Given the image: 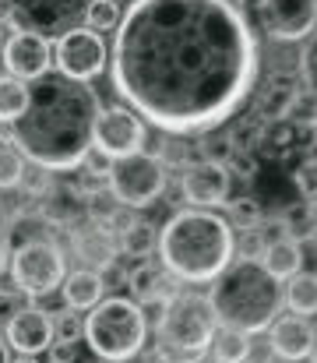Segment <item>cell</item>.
Listing matches in <instances>:
<instances>
[{"instance_id": "ba28073f", "label": "cell", "mask_w": 317, "mask_h": 363, "mask_svg": "<svg viewBox=\"0 0 317 363\" xmlns=\"http://www.w3.org/2000/svg\"><path fill=\"white\" fill-rule=\"evenodd\" d=\"M166 184H169V166L155 152H148V148L120 155V159H109L106 187H109V194L123 208H148V205H155L166 194Z\"/></svg>"}, {"instance_id": "52a82bcc", "label": "cell", "mask_w": 317, "mask_h": 363, "mask_svg": "<svg viewBox=\"0 0 317 363\" xmlns=\"http://www.w3.org/2000/svg\"><path fill=\"white\" fill-rule=\"evenodd\" d=\"M7 275L14 282V293H21L28 300L53 296V293H60V286L67 279V254L50 237L25 240L11 250Z\"/></svg>"}, {"instance_id": "d590c367", "label": "cell", "mask_w": 317, "mask_h": 363, "mask_svg": "<svg viewBox=\"0 0 317 363\" xmlns=\"http://www.w3.org/2000/svg\"><path fill=\"white\" fill-rule=\"evenodd\" d=\"M7 35H11V28H7V25H0V50H4V43H7Z\"/></svg>"}, {"instance_id": "836d02e7", "label": "cell", "mask_w": 317, "mask_h": 363, "mask_svg": "<svg viewBox=\"0 0 317 363\" xmlns=\"http://www.w3.org/2000/svg\"><path fill=\"white\" fill-rule=\"evenodd\" d=\"M148 363H194V360H173V357H159L155 353V360H148Z\"/></svg>"}, {"instance_id": "60d3db41", "label": "cell", "mask_w": 317, "mask_h": 363, "mask_svg": "<svg viewBox=\"0 0 317 363\" xmlns=\"http://www.w3.org/2000/svg\"><path fill=\"white\" fill-rule=\"evenodd\" d=\"M96 363H109V360H96Z\"/></svg>"}, {"instance_id": "8992f818", "label": "cell", "mask_w": 317, "mask_h": 363, "mask_svg": "<svg viewBox=\"0 0 317 363\" xmlns=\"http://www.w3.org/2000/svg\"><path fill=\"white\" fill-rule=\"evenodd\" d=\"M148 342V314L134 296H103L85 311V346L109 363H130Z\"/></svg>"}, {"instance_id": "83f0119b", "label": "cell", "mask_w": 317, "mask_h": 363, "mask_svg": "<svg viewBox=\"0 0 317 363\" xmlns=\"http://www.w3.org/2000/svg\"><path fill=\"white\" fill-rule=\"evenodd\" d=\"M268 243V233H265V223L261 226H247V230H236V257H250L257 261L261 250Z\"/></svg>"}, {"instance_id": "7bdbcfd3", "label": "cell", "mask_w": 317, "mask_h": 363, "mask_svg": "<svg viewBox=\"0 0 317 363\" xmlns=\"http://www.w3.org/2000/svg\"><path fill=\"white\" fill-rule=\"evenodd\" d=\"M215 363H218V360H215Z\"/></svg>"}, {"instance_id": "7402d4cb", "label": "cell", "mask_w": 317, "mask_h": 363, "mask_svg": "<svg viewBox=\"0 0 317 363\" xmlns=\"http://www.w3.org/2000/svg\"><path fill=\"white\" fill-rule=\"evenodd\" d=\"M250 339H254V335H247V332H240V328L218 325L208 353L218 363H247V357H250Z\"/></svg>"}, {"instance_id": "d6986e66", "label": "cell", "mask_w": 317, "mask_h": 363, "mask_svg": "<svg viewBox=\"0 0 317 363\" xmlns=\"http://www.w3.org/2000/svg\"><path fill=\"white\" fill-rule=\"evenodd\" d=\"M60 293H64V307L85 314L106 296V279L99 272H92V268H74V272H67Z\"/></svg>"}, {"instance_id": "44dd1931", "label": "cell", "mask_w": 317, "mask_h": 363, "mask_svg": "<svg viewBox=\"0 0 317 363\" xmlns=\"http://www.w3.org/2000/svg\"><path fill=\"white\" fill-rule=\"evenodd\" d=\"M282 300H286V311L300 318H317V272H296L293 279H286Z\"/></svg>"}, {"instance_id": "1f68e13d", "label": "cell", "mask_w": 317, "mask_h": 363, "mask_svg": "<svg viewBox=\"0 0 317 363\" xmlns=\"http://www.w3.org/2000/svg\"><path fill=\"white\" fill-rule=\"evenodd\" d=\"M7 261H11V250H7V240L0 237V279H4V272H7Z\"/></svg>"}, {"instance_id": "74e56055", "label": "cell", "mask_w": 317, "mask_h": 363, "mask_svg": "<svg viewBox=\"0 0 317 363\" xmlns=\"http://www.w3.org/2000/svg\"><path fill=\"white\" fill-rule=\"evenodd\" d=\"M314 233H317V212H314Z\"/></svg>"}, {"instance_id": "cb8c5ba5", "label": "cell", "mask_w": 317, "mask_h": 363, "mask_svg": "<svg viewBox=\"0 0 317 363\" xmlns=\"http://www.w3.org/2000/svg\"><path fill=\"white\" fill-rule=\"evenodd\" d=\"M28 177V159L21 155V148L7 138H0V191H11V187H21Z\"/></svg>"}, {"instance_id": "8fae6325", "label": "cell", "mask_w": 317, "mask_h": 363, "mask_svg": "<svg viewBox=\"0 0 317 363\" xmlns=\"http://www.w3.org/2000/svg\"><path fill=\"white\" fill-rule=\"evenodd\" d=\"M257 28L268 43L296 46L317 28V0H254Z\"/></svg>"}, {"instance_id": "4dcf8cb0", "label": "cell", "mask_w": 317, "mask_h": 363, "mask_svg": "<svg viewBox=\"0 0 317 363\" xmlns=\"http://www.w3.org/2000/svg\"><path fill=\"white\" fill-rule=\"evenodd\" d=\"M0 25L14 28V4L11 0H0Z\"/></svg>"}, {"instance_id": "30bf717a", "label": "cell", "mask_w": 317, "mask_h": 363, "mask_svg": "<svg viewBox=\"0 0 317 363\" xmlns=\"http://www.w3.org/2000/svg\"><path fill=\"white\" fill-rule=\"evenodd\" d=\"M141 148H148V121L138 110H130L127 103L103 106L96 117V127H92V152L103 159H120V155H130Z\"/></svg>"}, {"instance_id": "f35d334b", "label": "cell", "mask_w": 317, "mask_h": 363, "mask_svg": "<svg viewBox=\"0 0 317 363\" xmlns=\"http://www.w3.org/2000/svg\"><path fill=\"white\" fill-rule=\"evenodd\" d=\"M116 4H130V0H116Z\"/></svg>"}, {"instance_id": "9a60e30c", "label": "cell", "mask_w": 317, "mask_h": 363, "mask_svg": "<svg viewBox=\"0 0 317 363\" xmlns=\"http://www.w3.org/2000/svg\"><path fill=\"white\" fill-rule=\"evenodd\" d=\"M4 339L11 346V353H25V357H43L53 339H57V321L50 311L28 303L18 307L7 321H4Z\"/></svg>"}, {"instance_id": "f546056e", "label": "cell", "mask_w": 317, "mask_h": 363, "mask_svg": "<svg viewBox=\"0 0 317 363\" xmlns=\"http://www.w3.org/2000/svg\"><path fill=\"white\" fill-rule=\"evenodd\" d=\"M50 363H74L78 360V342H64V339H53V346L46 350Z\"/></svg>"}, {"instance_id": "603a6c76", "label": "cell", "mask_w": 317, "mask_h": 363, "mask_svg": "<svg viewBox=\"0 0 317 363\" xmlns=\"http://www.w3.org/2000/svg\"><path fill=\"white\" fill-rule=\"evenodd\" d=\"M28 106V82L14 78V74H0V123H11L18 121Z\"/></svg>"}, {"instance_id": "4316f807", "label": "cell", "mask_w": 317, "mask_h": 363, "mask_svg": "<svg viewBox=\"0 0 317 363\" xmlns=\"http://www.w3.org/2000/svg\"><path fill=\"white\" fill-rule=\"evenodd\" d=\"M296 74H300V85L317 96V28L304 39V50H300V60H296Z\"/></svg>"}, {"instance_id": "7c38bea8", "label": "cell", "mask_w": 317, "mask_h": 363, "mask_svg": "<svg viewBox=\"0 0 317 363\" xmlns=\"http://www.w3.org/2000/svg\"><path fill=\"white\" fill-rule=\"evenodd\" d=\"M180 173V194L191 208H226L233 198V169L215 159H191Z\"/></svg>"}, {"instance_id": "d6a6232c", "label": "cell", "mask_w": 317, "mask_h": 363, "mask_svg": "<svg viewBox=\"0 0 317 363\" xmlns=\"http://www.w3.org/2000/svg\"><path fill=\"white\" fill-rule=\"evenodd\" d=\"M0 363H11V346H7L4 335H0Z\"/></svg>"}, {"instance_id": "e0dca14e", "label": "cell", "mask_w": 317, "mask_h": 363, "mask_svg": "<svg viewBox=\"0 0 317 363\" xmlns=\"http://www.w3.org/2000/svg\"><path fill=\"white\" fill-rule=\"evenodd\" d=\"M265 335H268L272 353H275L279 360L304 363V360H311L317 328L311 325V318H300V314H293V311H289V314H279Z\"/></svg>"}, {"instance_id": "e575fe53", "label": "cell", "mask_w": 317, "mask_h": 363, "mask_svg": "<svg viewBox=\"0 0 317 363\" xmlns=\"http://www.w3.org/2000/svg\"><path fill=\"white\" fill-rule=\"evenodd\" d=\"M11 363H43V360H39V357H25V353H18Z\"/></svg>"}, {"instance_id": "6da1fadb", "label": "cell", "mask_w": 317, "mask_h": 363, "mask_svg": "<svg viewBox=\"0 0 317 363\" xmlns=\"http://www.w3.org/2000/svg\"><path fill=\"white\" fill-rule=\"evenodd\" d=\"M257 74V35L236 0H130L109 46L113 92L169 134L233 121Z\"/></svg>"}, {"instance_id": "7a4b0ae2", "label": "cell", "mask_w": 317, "mask_h": 363, "mask_svg": "<svg viewBox=\"0 0 317 363\" xmlns=\"http://www.w3.org/2000/svg\"><path fill=\"white\" fill-rule=\"evenodd\" d=\"M103 103L89 82L50 71L28 82V106L11 123V141L46 173H74L92 155V127Z\"/></svg>"}, {"instance_id": "8d00e7d4", "label": "cell", "mask_w": 317, "mask_h": 363, "mask_svg": "<svg viewBox=\"0 0 317 363\" xmlns=\"http://www.w3.org/2000/svg\"><path fill=\"white\" fill-rule=\"evenodd\" d=\"M311 363H317V339H314V350H311Z\"/></svg>"}, {"instance_id": "d4e9b609", "label": "cell", "mask_w": 317, "mask_h": 363, "mask_svg": "<svg viewBox=\"0 0 317 363\" xmlns=\"http://www.w3.org/2000/svg\"><path fill=\"white\" fill-rule=\"evenodd\" d=\"M226 219L233 223V230L261 226L265 223V208H261L257 198H229L226 201Z\"/></svg>"}, {"instance_id": "3957f363", "label": "cell", "mask_w": 317, "mask_h": 363, "mask_svg": "<svg viewBox=\"0 0 317 363\" xmlns=\"http://www.w3.org/2000/svg\"><path fill=\"white\" fill-rule=\"evenodd\" d=\"M236 257V230L218 208H180L159 230V261L184 286H211Z\"/></svg>"}, {"instance_id": "484cf974", "label": "cell", "mask_w": 317, "mask_h": 363, "mask_svg": "<svg viewBox=\"0 0 317 363\" xmlns=\"http://www.w3.org/2000/svg\"><path fill=\"white\" fill-rule=\"evenodd\" d=\"M120 18H123V4H116V0H92L89 11H85V25L103 32V35L106 32H116Z\"/></svg>"}, {"instance_id": "ffe728a7", "label": "cell", "mask_w": 317, "mask_h": 363, "mask_svg": "<svg viewBox=\"0 0 317 363\" xmlns=\"http://www.w3.org/2000/svg\"><path fill=\"white\" fill-rule=\"evenodd\" d=\"M116 250H120L123 257H134V261L155 257V254H159V226H152L148 219L127 223V226L116 233Z\"/></svg>"}, {"instance_id": "277c9868", "label": "cell", "mask_w": 317, "mask_h": 363, "mask_svg": "<svg viewBox=\"0 0 317 363\" xmlns=\"http://www.w3.org/2000/svg\"><path fill=\"white\" fill-rule=\"evenodd\" d=\"M208 300L218 325L240 328L247 335H265L272 321L282 314V282L250 257H233L211 282Z\"/></svg>"}, {"instance_id": "f1b7e54d", "label": "cell", "mask_w": 317, "mask_h": 363, "mask_svg": "<svg viewBox=\"0 0 317 363\" xmlns=\"http://www.w3.org/2000/svg\"><path fill=\"white\" fill-rule=\"evenodd\" d=\"M53 321H57V339H64V342L85 339V318H78V311L64 307L60 314H53Z\"/></svg>"}, {"instance_id": "5bb4252c", "label": "cell", "mask_w": 317, "mask_h": 363, "mask_svg": "<svg viewBox=\"0 0 317 363\" xmlns=\"http://www.w3.org/2000/svg\"><path fill=\"white\" fill-rule=\"evenodd\" d=\"M0 57H4L7 74H14L21 82H35L53 71V39H46L43 32H32V28H14L7 35Z\"/></svg>"}, {"instance_id": "9c48e42d", "label": "cell", "mask_w": 317, "mask_h": 363, "mask_svg": "<svg viewBox=\"0 0 317 363\" xmlns=\"http://www.w3.org/2000/svg\"><path fill=\"white\" fill-rule=\"evenodd\" d=\"M53 67L74 82H92L103 71H109V46L103 32L89 28L85 21L67 28L64 35L53 39Z\"/></svg>"}, {"instance_id": "4fadbf2b", "label": "cell", "mask_w": 317, "mask_h": 363, "mask_svg": "<svg viewBox=\"0 0 317 363\" xmlns=\"http://www.w3.org/2000/svg\"><path fill=\"white\" fill-rule=\"evenodd\" d=\"M11 4H14V28H32L43 32L46 39H57L85 21L92 0H11Z\"/></svg>"}, {"instance_id": "ab89813d", "label": "cell", "mask_w": 317, "mask_h": 363, "mask_svg": "<svg viewBox=\"0 0 317 363\" xmlns=\"http://www.w3.org/2000/svg\"><path fill=\"white\" fill-rule=\"evenodd\" d=\"M279 363H293V360H279Z\"/></svg>"}, {"instance_id": "2e32d148", "label": "cell", "mask_w": 317, "mask_h": 363, "mask_svg": "<svg viewBox=\"0 0 317 363\" xmlns=\"http://www.w3.org/2000/svg\"><path fill=\"white\" fill-rule=\"evenodd\" d=\"M127 286H130V296H134L145 311H148V307H159V311H162V307L184 289V282H180L162 261H148V257L127 275Z\"/></svg>"}, {"instance_id": "5b68a950", "label": "cell", "mask_w": 317, "mask_h": 363, "mask_svg": "<svg viewBox=\"0 0 317 363\" xmlns=\"http://www.w3.org/2000/svg\"><path fill=\"white\" fill-rule=\"evenodd\" d=\"M218 318L211 307L208 293H191L180 289L155 321V353L159 357H173V360H194L201 363L205 353L211 350Z\"/></svg>"}, {"instance_id": "b9f144b4", "label": "cell", "mask_w": 317, "mask_h": 363, "mask_svg": "<svg viewBox=\"0 0 317 363\" xmlns=\"http://www.w3.org/2000/svg\"><path fill=\"white\" fill-rule=\"evenodd\" d=\"M236 4H243V0H236Z\"/></svg>"}, {"instance_id": "ac0fdd59", "label": "cell", "mask_w": 317, "mask_h": 363, "mask_svg": "<svg viewBox=\"0 0 317 363\" xmlns=\"http://www.w3.org/2000/svg\"><path fill=\"white\" fill-rule=\"evenodd\" d=\"M279 282H286V279H293L296 272H304V264H307V254H304V243L300 237L293 233V226H279V233L272 237L268 233V243H265V250H261V257H257Z\"/></svg>"}]
</instances>
